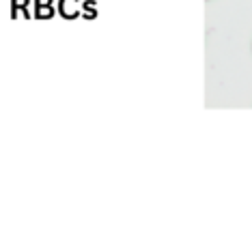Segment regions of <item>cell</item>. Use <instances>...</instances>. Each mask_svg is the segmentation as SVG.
<instances>
[{
	"label": "cell",
	"mask_w": 252,
	"mask_h": 247,
	"mask_svg": "<svg viewBox=\"0 0 252 247\" xmlns=\"http://www.w3.org/2000/svg\"><path fill=\"white\" fill-rule=\"evenodd\" d=\"M250 48H252V45H250Z\"/></svg>",
	"instance_id": "cell-1"
}]
</instances>
